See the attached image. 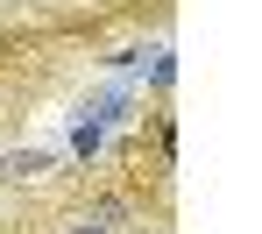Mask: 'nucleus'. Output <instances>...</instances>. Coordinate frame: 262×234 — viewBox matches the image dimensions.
Wrapping results in <instances>:
<instances>
[{
    "mask_svg": "<svg viewBox=\"0 0 262 234\" xmlns=\"http://www.w3.org/2000/svg\"><path fill=\"white\" fill-rule=\"evenodd\" d=\"M71 234H106V227H99V220H85V227H71Z\"/></svg>",
    "mask_w": 262,
    "mask_h": 234,
    "instance_id": "f257e3e1",
    "label": "nucleus"
}]
</instances>
